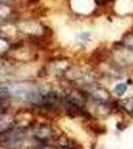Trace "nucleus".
<instances>
[{"label": "nucleus", "mask_w": 133, "mask_h": 149, "mask_svg": "<svg viewBox=\"0 0 133 149\" xmlns=\"http://www.w3.org/2000/svg\"><path fill=\"white\" fill-rule=\"evenodd\" d=\"M0 110H1V107H0Z\"/></svg>", "instance_id": "obj_2"}, {"label": "nucleus", "mask_w": 133, "mask_h": 149, "mask_svg": "<svg viewBox=\"0 0 133 149\" xmlns=\"http://www.w3.org/2000/svg\"><path fill=\"white\" fill-rule=\"evenodd\" d=\"M125 92H126V86H125L124 84H119V85H117L116 88H115V93L119 95H123Z\"/></svg>", "instance_id": "obj_1"}]
</instances>
